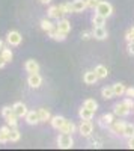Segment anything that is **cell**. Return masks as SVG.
I'll return each instance as SVG.
<instances>
[{"mask_svg": "<svg viewBox=\"0 0 134 151\" xmlns=\"http://www.w3.org/2000/svg\"><path fill=\"white\" fill-rule=\"evenodd\" d=\"M128 148H131V150H134V136H131V137H128Z\"/></svg>", "mask_w": 134, "mask_h": 151, "instance_id": "cell-40", "label": "cell"}, {"mask_svg": "<svg viewBox=\"0 0 134 151\" xmlns=\"http://www.w3.org/2000/svg\"><path fill=\"white\" fill-rule=\"evenodd\" d=\"M3 47H5V44H3L2 40H0V52H2V48H3Z\"/></svg>", "mask_w": 134, "mask_h": 151, "instance_id": "cell-43", "label": "cell"}, {"mask_svg": "<svg viewBox=\"0 0 134 151\" xmlns=\"http://www.w3.org/2000/svg\"><path fill=\"white\" fill-rule=\"evenodd\" d=\"M0 53H2V56L5 58V60H6V62H11V60H12V58H14V53H12V50H11L9 47H6V45L2 48V52H0Z\"/></svg>", "mask_w": 134, "mask_h": 151, "instance_id": "cell-29", "label": "cell"}, {"mask_svg": "<svg viewBox=\"0 0 134 151\" xmlns=\"http://www.w3.org/2000/svg\"><path fill=\"white\" fill-rule=\"evenodd\" d=\"M68 119L65 118V116H60V115H56V116H51V119H50V122H51V127L53 129H56V130H60L63 127V124L66 122Z\"/></svg>", "mask_w": 134, "mask_h": 151, "instance_id": "cell-10", "label": "cell"}, {"mask_svg": "<svg viewBox=\"0 0 134 151\" xmlns=\"http://www.w3.org/2000/svg\"><path fill=\"white\" fill-rule=\"evenodd\" d=\"M124 136H125V137H131V136H134V124H125Z\"/></svg>", "mask_w": 134, "mask_h": 151, "instance_id": "cell-33", "label": "cell"}, {"mask_svg": "<svg viewBox=\"0 0 134 151\" xmlns=\"http://www.w3.org/2000/svg\"><path fill=\"white\" fill-rule=\"evenodd\" d=\"M78 115H80V118L81 119H88V121H92V118H93V115H95V110H91V109H88V107H81L80 109V112H78Z\"/></svg>", "mask_w": 134, "mask_h": 151, "instance_id": "cell-17", "label": "cell"}, {"mask_svg": "<svg viewBox=\"0 0 134 151\" xmlns=\"http://www.w3.org/2000/svg\"><path fill=\"white\" fill-rule=\"evenodd\" d=\"M113 91H115V95H116V97H120V95L125 94L127 88H125L124 83H115V85H113Z\"/></svg>", "mask_w": 134, "mask_h": 151, "instance_id": "cell-26", "label": "cell"}, {"mask_svg": "<svg viewBox=\"0 0 134 151\" xmlns=\"http://www.w3.org/2000/svg\"><path fill=\"white\" fill-rule=\"evenodd\" d=\"M38 115H39V121H41V122H47V121L51 119L50 110L45 109V107H39V109H38Z\"/></svg>", "mask_w": 134, "mask_h": 151, "instance_id": "cell-20", "label": "cell"}, {"mask_svg": "<svg viewBox=\"0 0 134 151\" xmlns=\"http://www.w3.org/2000/svg\"><path fill=\"white\" fill-rule=\"evenodd\" d=\"M101 95H103V98H105V100H110V98L116 97V95H115V91H113V86H104L103 89H101Z\"/></svg>", "mask_w": 134, "mask_h": 151, "instance_id": "cell-23", "label": "cell"}, {"mask_svg": "<svg viewBox=\"0 0 134 151\" xmlns=\"http://www.w3.org/2000/svg\"><path fill=\"white\" fill-rule=\"evenodd\" d=\"M27 83H29L30 88H33V89H38V88L42 85V77L38 73H32L27 77Z\"/></svg>", "mask_w": 134, "mask_h": 151, "instance_id": "cell-6", "label": "cell"}, {"mask_svg": "<svg viewBox=\"0 0 134 151\" xmlns=\"http://www.w3.org/2000/svg\"><path fill=\"white\" fill-rule=\"evenodd\" d=\"M133 110H134V109H133Z\"/></svg>", "mask_w": 134, "mask_h": 151, "instance_id": "cell-45", "label": "cell"}, {"mask_svg": "<svg viewBox=\"0 0 134 151\" xmlns=\"http://www.w3.org/2000/svg\"><path fill=\"white\" fill-rule=\"evenodd\" d=\"M125 40H127L128 42H133V41H134V32H133V29H130V30L125 33Z\"/></svg>", "mask_w": 134, "mask_h": 151, "instance_id": "cell-37", "label": "cell"}, {"mask_svg": "<svg viewBox=\"0 0 134 151\" xmlns=\"http://www.w3.org/2000/svg\"><path fill=\"white\" fill-rule=\"evenodd\" d=\"M39 2H41L42 5H50V3L53 2V0H39Z\"/></svg>", "mask_w": 134, "mask_h": 151, "instance_id": "cell-42", "label": "cell"}, {"mask_svg": "<svg viewBox=\"0 0 134 151\" xmlns=\"http://www.w3.org/2000/svg\"><path fill=\"white\" fill-rule=\"evenodd\" d=\"M125 124H127V122H124V121H113V122L110 124V130H112V133L119 134V136H124Z\"/></svg>", "mask_w": 134, "mask_h": 151, "instance_id": "cell-7", "label": "cell"}, {"mask_svg": "<svg viewBox=\"0 0 134 151\" xmlns=\"http://www.w3.org/2000/svg\"><path fill=\"white\" fill-rule=\"evenodd\" d=\"M130 112H131V107L125 101H119L118 104H115V109H113V113L116 116H127Z\"/></svg>", "mask_w": 134, "mask_h": 151, "instance_id": "cell-4", "label": "cell"}, {"mask_svg": "<svg viewBox=\"0 0 134 151\" xmlns=\"http://www.w3.org/2000/svg\"><path fill=\"white\" fill-rule=\"evenodd\" d=\"M95 12L96 14H100V15H103V17H105V18H108L112 14H113V6H112V3H108V2H100L98 3V6L95 8Z\"/></svg>", "mask_w": 134, "mask_h": 151, "instance_id": "cell-2", "label": "cell"}, {"mask_svg": "<svg viewBox=\"0 0 134 151\" xmlns=\"http://www.w3.org/2000/svg\"><path fill=\"white\" fill-rule=\"evenodd\" d=\"M53 27H54V24L50 21V18H42L41 20V29L44 32H50Z\"/></svg>", "mask_w": 134, "mask_h": 151, "instance_id": "cell-27", "label": "cell"}, {"mask_svg": "<svg viewBox=\"0 0 134 151\" xmlns=\"http://www.w3.org/2000/svg\"><path fill=\"white\" fill-rule=\"evenodd\" d=\"M91 38H93V33L92 32H81V40L83 41H89Z\"/></svg>", "mask_w": 134, "mask_h": 151, "instance_id": "cell-36", "label": "cell"}, {"mask_svg": "<svg viewBox=\"0 0 134 151\" xmlns=\"http://www.w3.org/2000/svg\"><path fill=\"white\" fill-rule=\"evenodd\" d=\"M24 70H26L29 74L39 73V64L36 60H33V59H29V60H26V64H24Z\"/></svg>", "mask_w": 134, "mask_h": 151, "instance_id": "cell-14", "label": "cell"}, {"mask_svg": "<svg viewBox=\"0 0 134 151\" xmlns=\"http://www.w3.org/2000/svg\"><path fill=\"white\" fill-rule=\"evenodd\" d=\"M128 53L134 56V41L133 42H128Z\"/></svg>", "mask_w": 134, "mask_h": 151, "instance_id": "cell-39", "label": "cell"}, {"mask_svg": "<svg viewBox=\"0 0 134 151\" xmlns=\"http://www.w3.org/2000/svg\"><path fill=\"white\" fill-rule=\"evenodd\" d=\"M9 133H11V127L6 124L0 129V144H6L9 142Z\"/></svg>", "mask_w": 134, "mask_h": 151, "instance_id": "cell-16", "label": "cell"}, {"mask_svg": "<svg viewBox=\"0 0 134 151\" xmlns=\"http://www.w3.org/2000/svg\"><path fill=\"white\" fill-rule=\"evenodd\" d=\"M60 133H68V134H72L76 132V124L72 122V121H66L65 124H63V127L59 130Z\"/></svg>", "mask_w": 134, "mask_h": 151, "instance_id": "cell-22", "label": "cell"}, {"mask_svg": "<svg viewBox=\"0 0 134 151\" xmlns=\"http://www.w3.org/2000/svg\"><path fill=\"white\" fill-rule=\"evenodd\" d=\"M6 64H8V62L5 60V58L2 56V53H0V68H3V67H5Z\"/></svg>", "mask_w": 134, "mask_h": 151, "instance_id": "cell-41", "label": "cell"}, {"mask_svg": "<svg viewBox=\"0 0 134 151\" xmlns=\"http://www.w3.org/2000/svg\"><path fill=\"white\" fill-rule=\"evenodd\" d=\"M115 119H113V113H104V115L100 118V125H101V127H104V129H107L108 127V125H110L112 122H113Z\"/></svg>", "mask_w": 134, "mask_h": 151, "instance_id": "cell-18", "label": "cell"}, {"mask_svg": "<svg viewBox=\"0 0 134 151\" xmlns=\"http://www.w3.org/2000/svg\"><path fill=\"white\" fill-rule=\"evenodd\" d=\"M21 41H23V36H21V33L17 32V30H11V32L6 35V42H8L9 45H12V47L20 45Z\"/></svg>", "mask_w": 134, "mask_h": 151, "instance_id": "cell-3", "label": "cell"}, {"mask_svg": "<svg viewBox=\"0 0 134 151\" xmlns=\"http://www.w3.org/2000/svg\"><path fill=\"white\" fill-rule=\"evenodd\" d=\"M92 33H93V38H95V40H98V41H103V40H105V38H107V35H108L104 26H93V30H92Z\"/></svg>", "mask_w": 134, "mask_h": 151, "instance_id": "cell-8", "label": "cell"}, {"mask_svg": "<svg viewBox=\"0 0 134 151\" xmlns=\"http://www.w3.org/2000/svg\"><path fill=\"white\" fill-rule=\"evenodd\" d=\"M12 107H14V112H15V115L18 116V118H23V116H26L27 115V107H26V104H24V103H21V101H18V103H15L14 106H12Z\"/></svg>", "mask_w": 134, "mask_h": 151, "instance_id": "cell-11", "label": "cell"}, {"mask_svg": "<svg viewBox=\"0 0 134 151\" xmlns=\"http://www.w3.org/2000/svg\"><path fill=\"white\" fill-rule=\"evenodd\" d=\"M59 9H60V12H62V15L71 14V12H72V5L71 3H60L59 5Z\"/></svg>", "mask_w": 134, "mask_h": 151, "instance_id": "cell-31", "label": "cell"}, {"mask_svg": "<svg viewBox=\"0 0 134 151\" xmlns=\"http://www.w3.org/2000/svg\"><path fill=\"white\" fill-rule=\"evenodd\" d=\"M95 73H96V76H98V79H104V77H107L108 70L104 65H96L95 67Z\"/></svg>", "mask_w": 134, "mask_h": 151, "instance_id": "cell-25", "label": "cell"}, {"mask_svg": "<svg viewBox=\"0 0 134 151\" xmlns=\"http://www.w3.org/2000/svg\"><path fill=\"white\" fill-rule=\"evenodd\" d=\"M47 15H48V18H56V20H59L60 17H62V12H60V9H59V5H57V6H50V8H48Z\"/></svg>", "mask_w": 134, "mask_h": 151, "instance_id": "cell-21", "label": "cell"}, {"mask_svg": "<svg viewBox=\"0 0 134 151\" xmlns=\"http://www.w3.org/2000/svg\"><path fill=\"white\" fill-rule=\"evenodd\" d=\"M57 147L59 148H63V150H69L74 147V139L72 136L68 133H60L57 136Z\"/></svg>", "mask_w": 134, "mask_h": 151, "instance_id": "cell-1", "label": "cell"}, {"mask_svg": "<svg viewBox=\"0 0 134 151\" xmlns=\"http://www.w3.org/2000/svg\"><path fill=\"white\" fill-rule=\"evenodd\" d=\"M101 2V0H86V5H88V8H91V9H95L96 6H98V3Z\"/></svg>", "mask_w": 134, "mask_h": 151, "instance_id": "cell-35", "label": "cell"}, {"mask_svg": "<svg viewBox=\"0 0 134 151\" xmlns=\"http://www.w3.org/2000/svg\"><path fill=\"white\" fill-rule=\"evenodd\" d=\"M78 132L80 134L83 136H91L92 132H93V124L88 119H81V124H80V127H78Z\"/></svg>", "mask_w": 134, "mask_h": 151, "instance_id": "cell-5", "label": "cell"}, {"mask_svg": "<svg viewBox=\"0 0 134 151\" xmlns=\"http://www.w3.org/2000/svg\"><path fill=\"white\" fill-rule=\"evenodd\" d=\"M96 80H98V76H96L95 70L93 71H86L83 76V82L86 83V85H95Z\"/></svg>", "mask_w": 134, "mask_h": 151, "instance_id": "cell-15", "label": "cell"}, {"mask_svg": "<svg viewBox=\"0 0 134 151\" xmlns=\"http://www.w3.org/2000/svg\"><path fill=\"white\" fill-rule=\"evenodd\" d=\"M71 5H72V12H83L84 9L88 8L86 0H74Z\"/></svg>", "mask_w": 134, "mask_h": 151, "instance_id": "cell-19", "label": "cell"}, {"mask_svg": "<svg viewBox=\"0 0 134 151\" xmlns=\"http://www.w3.org/2000/svg\"><path fill=\"white\" fill-rule=\"evenodd\" d=\"M131 29H133V32H134V26H133V27H131Z\"/></svg>", "mask_w": 134, "mask_h": 151, "instance_id": "cell-44", "label": "cell"}, {"mask_svg": "<svg viewBox=\"0 0 134 151\" xmlns=\"http://www.w3.org/2000/svg\"><path fill=\"white\" fill-rule=\"evenodd\" d=\"M24 118H26V122L29 125H36L38 122H41L39 121V115H38V110H29L27 115L24 116Z\"/></svg>", "mask_w": 134, "mask_h": 151, "instance_id": "cell-9", "label": "cell"}, {"mask_svg": "<svg viewBox=\"0 0 134 151\" xmlns=\"http://www.w3.org/2000/svg\"><path fill=\"white\" fill-rule=\"evenodd\" d=\"M21 137V133L17 127H12L11 129V133H9V142H18Z\"/></svg>", "mask_w": 134, "mask_h": 151, "instance_id": "cell-24", "label": "cell"}, {"mask_svg": "<svg viewBox=\"0 0 134 151\" xmlns=\"http://www.w3.org/2000/svg\"><path fill=\"white\" fill-rule=\"evenodd\" d=\"M47 33H48V36H50L51 40H54V41H65V40H66V33L57 30V27H53L50 32H47Z\"/></svg>", "mask_w": 134, "mask_h": 151, "instance_id": "cell-13", "label": "cell"}, {"mask_svg": "<svg viewBox=\"0 0 134 151\" xmlns=\"http://www.w3.org/2000/svg\"><path fill=\"white\" fill-rule=\"evenodd\" d=\"M17 119H18V116L15 115V113H12L11 116H8V118H6V124L9 125L11 129H12V127H17V124H18V121H17Z\"/></svg>", "mask_w": 134, "mask_h": 151, "instance_id": "cell-32", "label": "cell"}, {"mask_svg": "<svg viewBox=\"0 0 134 151\" xmlns=\"http://www.w3.org/2000/svg\"><path fill=\"white\" fill-rule=\"evenodd\" d=\"M56 27H57V30H60V32H63V33L68 35V32H71V23L66 18H59Z\"/></svg>", "mask_w": 134, "mask_h": 151, "instance_id": "cell-12", "label": "cell"}, {"mask_svg": "<svg viewBox=\"0 0 134 151\" xmlns=\"http://www.w3.org/2000/svg\"><path fill=\"white\" fill-rule=\"evenodd\" d=\"M12 113H15V112H14V107H9V106H5V107L2 109V116H3L5 119H6L8 116H11Z\"/></svg>", "mask_w": 134, "mask_h": 151, "instance_id": "cell-34", "label": "cell"}, {"mask_svg": "<svg viewBox=\"0 0 134 151\" xmlns=\"http://www.w3.org/2000/svg\"><path fill=\"white\" fill-rule=\"evenodd\" d=\"M125 94H127L128 97L134 98V88H127V91H125Z\"/></svg>", "mask_w": 134, "mask_h": 151, "instance_id": "cell-38", "label": "cell"}, {"mask_svg": "<svg viewBox=\"0 0 134 151\" xmlns=\"http://www.w3.org/2000/svg\"><path fill=\"white\" fill-rule=\"evenodd\" d=\"M83 106H84V107H88V109H91V110H95V112H96V109H98V103H96L95 100H92V98L84 100Z\"/></svg>", "mask_w": 134, "mask_h": 151, "instance_id": "cell-30", "label": "cell"}, {"mask_svg": "<svg viewBox=\"0 0 134 151\" xmlns=\"http://www.w3.org/2000/svg\"><path fill=\"white\" fill-rule=\"evenodd\" d=\"M105 17H103V15H100V14H96L95 12V15L92 17V23H93V26H104L105 24Z\"/></svg>", "mask_w": 134, "mask_h": 151, "instance_id": "cell-28", "label": "cell"}]
</instances>
